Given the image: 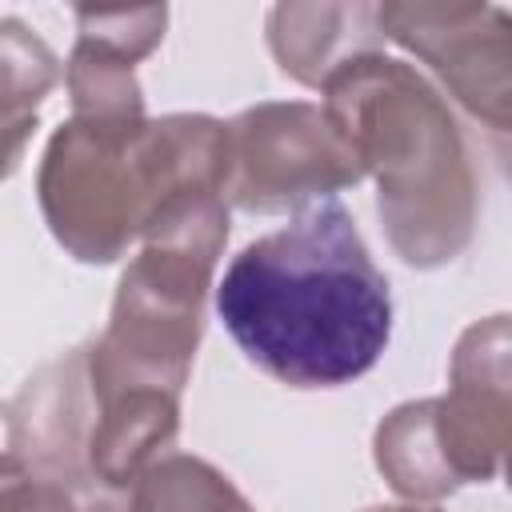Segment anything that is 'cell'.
Masks as SVG:
<instances>
[{"label":"cell","instance_id":"obj_1","mask_svg":"<svg viewBox=\"0 0 512 512\" xmlns=\"http://www.w3.org/2000/svg\"><path fill=\"white\" fill-rule=\"evenodd\" d=\"M216 312L236 348L288 388L352 384L392 336L388 276L340 200L244 244L216 284Z\"/></svg>","mask_w":512,"mask_h":512},{"label":"cell","instance_id":"obj_2","mask_svg":"<svg viewBox=\"0 0 512 512\" xmlns=\"http://www.w3.org/2000/svg\"><path fill=\"white\" fill-rule=\"evenodd\" d=\"M320 92L324 116L376 180L392 252L420 272L464 256L480 220V180L472 144L440 88L408 60L364 52L344 60Z\"/></svg>","mask_w":512,"mask_h":512},{"label":"cell","instance_id":"obj_3","mask_svg":"<svg viewBox=\"0 0 512 512\" xmlns=\"http://www.w3.org/2000/svg\"><path fill=\"white\" fill-rule=\"evenodd\" d=\"M224 172L228 128L216 116H68L44 148L36 196L48 232L68 256L116 264L168 200L192 188L224 192Z\"/></svg>","mask_w":512,"mask_h":512},{"label":"cell","instance_id":"obj_4","mask_svg":"<svg viewBox=\"0 0 512 512\" xmlns=\"http://www.w3.org/2000/svg\"><path fill=\"white\" fill-rule=\"evenodd\" d=\"M228 128L224 204L240 212H300L364 180L340 128L308 100H268L244 108Z\"/></svg>","mask_w":512,"mask_h":512},{"label":"cell","instance_id":"obj_5","mask_svg":"<svg viewBox=\"0 0 512 512\" xmlns=\"http://www.w3.org/2000/svg\"><path fill=\"white\" fill-rule=\"evenodd\" d=\"M384 40L420 56L444 88L492 132L512 128V20L496 4L388 0L376 4Z\"/></svg>","mask_w":512,"mask_h":512},{"label":"cell","instance_id":"obj_6","mask_svg":"<svg viewBox=\"0 0 512 512\" xmlns=\"http://www.w3.org/2000/svg\"><path fill=\"white\" fill-rule=\"evenodd\" d=\"M512 336L508 312L460 332L448 364V392L432 396L436 436L456 484H488L504 468L512 440Z\"/></svg>","mask_w":512,"mask_h":512},{"label":"cell","instance_id":"obj_7","mask_svg":"<svg viewBox=\"0 0 512 512\" xmlns=\"http://www.w3.org/2000/svg\"><path fill=\"white\" fill-rule=\"evenodd\" d=\"M376 4H276L268 12V48L284 76L320 88L344 60L380 52Z\"/></svg>","mask_w":512,"mask_h":512},{"label":"cell","instance_id":"obj_8","mask_svg":"<svg viewBox=\"0 0 512 512\" xmlns=\"http://www.w3.org/2000/svg\"><path fill=\"white\" fill-rule=\"evenodd\" d=\"M64 64L20 16H0V184L20 168L40 128V104L60 84Z\"/></svg>","mask_w":512,"mask_h":512},{"label":"cell","instance_id":"obj_9","mask_svg":"<svg viewBox=\"0 0 512 512\" xmlns=\"http://www.w3.org/2000/svg\"><path fill=\"white\" fill-rule=\"evenodd\" d=\"M372 460L388 488L404 496L408 504L424 500H444L460 484L444 460L440 436H436V416H432V396L424 400H404L396 404L372 432Z\"/></svg>","mask_w":512,"mask_h":512},{"label":"cell","instance_id":"obj_10","mask_svg":"<svg viewBox=\"0 0 512 512\" xmlns=\"http://www.w3.org/2000/svg\"><path fill=\"white\" fill-rule=\"evenodd\" d=\"M128 512H252V504L208 460L164 452L136 476Z\"/></svg>","mask_w":512,"mask_h":512},{"label":"cell","instance_id":"obj_11","mask_svg":"<svg viewBox=\"0 0 512 512\" xmlns=\"http://www.w3.org/2000/svg\"><path fill=\"white\" fill-rule=\"evenodd\" d=\"M64 84L72 96V116H84V120L144 116V88L136 80V64L96 40L76 36L72 56L64 64Z\"/></svg>","mask_w":512,"mask_h":512},{"label":"cell","instance_id":"obj_12","mask_svg":"<svg viewBox=\"0 0 512 512\" xmlns=\"http://www.w3.org/2000/svg\"><path fill=\"white\" fill-rule=\"evenodd\" d=\"M0 512H128V500L112 488L56 480L16 452H0Z\"/></svg>","mask_w":512,"mask_h":512},{"label":"cell","instance_id":"obj_13","mask_svg":"<svg viewBox=\"0 0 512 512\" xmlns=\"http://www.w3.org/2000/svg\"><path fill=\"white\" fill-rule=\"evenodd\" d=\"M72 16H76V36L96 40L132 64L144 60L164 40V24H168L164 4H152V8H76Z\"/></svg>","mask_w":512,"mask_h":512},{"label":"cell","instance_id":"obj_14","mask_svg":"<svg viewBox=\"0 0 512 512\" xmlns=\"http://www.w3.org/2000/svg\"><path fill=\"white\" fill-rule=\"evenodd\" d=\"M364 512H440V508H428V504H376V508H364Z\"/></svg>","mask_w":512,"mask_h":512}]
</instances>
